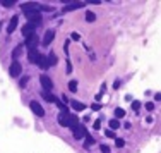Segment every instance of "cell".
<instances>
[{"label": "cell", "instance_id": "obj_20", "mask_svg": "<svg viewBox=\"0 0 161 153\" xmlns=\"http://www.w3.org/2000/svg\"><path fill=\"white\" fill-rule=\"evenodd\" d=\"M118 127H120V122H118L117 119H112V120H110V129H118Z\"/></svg>", "mask_w": 161, "mask_h": 153}, {"label": "cell", "instance_id": "obj_9", "mask_svg": "<svg viewBox=\"0 0 161 153\" xmlns=\"http://www.w3.org/2000/svg\"><path fill=\"white\" fill-rule=\"evenodd\" d=\"M53 38H55V31H53V29H48L46 35H45V38H43V45H45V47H46V45H50L53 41Z\"/></svg>", "mask_w": 161, "mask_h": 153}, {"label": "cell", "instance_id": "obj_3", "mask_svg": "<svg viewBox=\"0 0 161 153\" xmlns=\"http://www.w3.org/2000/svg\"><path fill=\"white\" fill-rule=\"evenodd\" d=\"M29 107H31V110H33V112H35V114L38 115V117H45V109H43L41 105H39L38 101L33 100V101L29 103Z\"/></svg>", "mask_w": 161, "mask_h": 153}, {"label": "cell", "instance_id": "obj_2", "mask_svg": "<svg viewBox=\"0 0 161 153\" xmlns=\"http://www.w3.org/2000/svg\"><path fill=\"white\" fill-rule=\"evenodd\" d=\"M39 83H41V86H43L45 91H52V90H53V83H52V79L48 78V76L41 74V78H39Z\"/></svg>", "mask_w": 161, "mask_h": 153}, {"label": "cell", "instance_id": "obj_31", "mask_svg": "<svg viewBox=\"0 0 161 153\" xmlns=\"http://www.w3.org/2000/svg\"><path fill=\"white\" fill-rule=\"evenodd\" d=\"M93 127H94V129H100V127H101V120H96V122H94V126H93Z\"/></svg>", "mask_w": 161, "mask_h": 153}, {"label": "cell", "instance_id": "obj_30", "mask_svg": "<svg viewBox=\"0 0 161 153\" xmlns=\"http://www.w3.org/2000/svg\"><path fill=\"white\" fill-rule=\"evenodd\" d=\"M104 134L108 136V138H115V134H113V131H112V129H108V131L104 132Z\"/></svg>", "mask_w": 161, "mask_h": 153}, {"label": "cell", "instance_id": "obj_13", "mask_svg": "<svg viewBox=\"0 0 161 153\" xmlns=\"http://www.w3.org/2000/svg\"><path fill=\"white\" fill-rule=\"evenodd\" d=\"M70 107H72L75 112H81V110L86 109V105H84V103H81V101H77V100H72V101H70Z\"/></svg>", "mask_w": 161, "mask_h": 153}, {"label": "cell", "instance_id": "obj_12", "mask_svg": "<svg viewBox=\"0 0 161 153\" xmlns=\"http://www.w3.org/2000/svg\"><path fill=\"white\" fill-rule=\"evenodd\" d=\"M41 96H43L46 101H50V103H55V101H57V96L52 95L50 91H45V90H43V93H41Z\"/></svg>", "mask_w": 161, "mask_h": 153}, {"label": "cell", "instance_id": "obj_14", "mask_svg": "<svg viewBox=\"0 0 161 153\" xmlns=\"http://www.w3.org/2000/svg\"><path fill=\"white\" fill-rule=\"evenodd\" d=\"M36 66H39L41 69L46 71V69H48V60H46V57H43V55H41V57H39V62L36 64Z\"/></svg>", "mask_w": 161, "mask_h": 153}, {"label": "cell", "instance_id": "obj_5", "mask_svg": "<svg viewBox=\"0 0 161 153\" xmlns=\"http://www.w3.org/2000/svg\"><path fill=\"white\" fill-rule=\"evenodd\" d=\"M38 43H39V40H38V36L36 35H31V36H27L26 38V47L29 48V50H36Z\"/></svg>", "mask_w": 161, "mask_h": 153}, {"label": "cell", "instance_id": "obj_19", "mask_svg": "<svg viewBox=\"0 0 161 153\" xmlns=\"http://www.w3.org/2000/svg\"><path fill=\"white\" fill-rule=\"evenodd\" d=\"M21 53H22V47H16L14 48V52H12V57L17 60V59L21 57Z\"/></svg>", "mask_w": 161, "mask_h": 153}, {"label": "cell", "instance_id": "obj_27", "mask_svg": "<svg viewBox=\"0 0 161 153\" xmlns=\"http://www.w3.org/2000/svg\"><path fill=\"white\" fill-rule=\"evenodd\" d=\"M146 109H148L149 112H152V110H154V103H152V101H149V103H146Z\"/></svg>", "mask_w": 161, "mask_h": 153}, {"label": "cell", "instance_id": "obj_10", "mask_svg": "<svg viewBox=\"0 0 161 153\" xmlns=\"http://www.w3.org/2000/svg\"><path fill=\"white\" fill-rule=\"evenodd\" d=\"M39 57H41V53H39V52H36V50H29V55H27L29 62H33V64H38V62H39Z\"/></svg>", "mask_w": 161, "mask_h": 153}, {"label": "cell", "instance_id": "obj_24", "mask_svg": "<svg viewBox=\"0 0 161 153\" xmlns=\"http://www.w3.org/2000/svg\"><path fill=\"white\" fill-rule=\"evenodd\" d=\"M70 40H72V41H79L81 36H79V33H72V35H70Z\"/></svg>", "mask_w": 161, "mask_h": 153}, {"label": "cell", "instance_id": "obj_25", "mask_svg": "<svg viewBox=\"0 0 161 153\" xmlns=\"http://www.w3.org/2000/svg\"><path fill=\"white\" fill-rule=\"evenodd\" d=\"M132 109H134L135 112H137V110L141 109V103H139V101H135V100H134V101H132Z\"/></svg>", "mask_w": 161, "mask_h": 153}, {"label": "cell", "instance_id": "obj_4", "mask_svg": "<svg viewBox=\"0 0 161 153\" xmlns=\"http://www.w3.org/2000/svg\"><path fill=\"white\" fill-rule=\"evenodd\" d=\"M22 72V66L19 64V62H14L12 66L9 67V74L12 76V78H17V76H21Z\"/></svg>", "mask_w": 161, "mask_h": 153}, {"label": "cell", "instance_id": "obj_29", "mask_svg": "<svg viewBox=\"0 0 161 153\" xmlns=\"http://www.w3.org/2000/svg\"><path fill=\"white\" fill-rule=\"evenodd\" d=\"M91 109H93V110H100V109H101V103H93Z\"/></svg>", "mask_w": 161, "mask_h": 153}, {"label": "cell", "instance_id": "obj_33", "mask_svg": "<svg viewBox=\"0 0 161 153\" xmlns=\"http://www.w3.org/2000/svg\"><path fill=\"white\" fill-rule=\"evenodd\" d=\"M27 79H29V78H22V79H21V86H26V83H27Z\"/></svg>", "mask_w": 161, "mask_h": 153}, {"label": "cell", "instance_id": "obj_6", "mask_svg": "<svg viewBox=\"0 0 161 153\" xmlns=\"http://www.w3.org/2000/svg\"><path fill=\"white\" fill-rule=\"evenodd\" d=\"M17 24H19V17H17V16H14V17L10 19L9 26H7V33H9V35H12L14 31H16V28H17Z\"/></svg>", "mask_w": 161, "mask_h": 153}, {"label": "cell", "instance_id": "obj_18", "mask_svg": "<svg viewBox=\"0 0 161 153\" xmlns=\"http://www.w3.org/2000/svg\"><path fill=\"white\" fill-rule=\"evenodd\" d=\"M77 120H79V119L75 117V115H69V127H75L79 124Z\"/></svg>", "mask_w": 161, "mask_h": 153}, {"label": "cell", "instance_id": "obj_28", "mask_svg": "<svg viewBox=\"0 0 161 153\" xmlns=\"http://www.w3.org/2000/svg\"><path fill=\"white\" fill-rule=\"evenodd\" d=\"M67 72H69V74L72 72V62L70 60H67Z\"/></svg>", "mask_w": 161, "mask_h": 153}, {"label": "cell", "instance_id": "obj_21", "mask_svg": "<svg viewBox=\"0 0 161 153\" xmlns=\"http://www.w3.org/2000/svg\"><path fill=\"white\" fill-rule=\"evenodd\" d=\"M69 90H70L72 93H75V91H77V83H75L74 79H72V81H69Z\"/></svg>", "mask_w": 161, "mask_h": 153}, {"label": "cell", "instance_id": "obj_11", "mask_svg": "<svg viewBox=\"0 0 161 153\" xmlns=\"http://www.w3.org/2000/svg\"><path fill=\"white\" fill-rule=\"evenodd\" d=\"M58 124H60V126H64V127H67L69 126V114H65V112H62L60 115H58Z\"/></svg>", "mask_w": 161, "mask_h": 153}, {"label": "cell", "instance_id": "obj_32", "mask_svg": "<svg viewBox=\"0 0 161 153\" xmlns=\"http://www.w3.org/2000/svg\"><path fill=\"white\" fill-rule=\"evenodd\" d=\"M16 2H4V7H12Z\"/></svg>", "mask_w": 161, "mask_h": 153}, {"label": "cell", "instance_id": "obj_15", "mask_svg": "<svg viewBox=\"0 0 161 153\" xmlns=\"http://www.w3.org/2000/svg\"><path fill=\"white\" fill-rule=\"evenodd\" d=\"M46 60H48V67L55 66V64H57V57H55V53H50V55L46 57Z\"/></svg>", "mask_w": 161, "mask_h": 153}, {"label": "cell", "instance_id": "obj_26", "mask_svg": "<svg viewBox=\"0 0 161 153\" xmlns=\"http://www.w3.org/2000/svg\"><path fill=\"white\" fill-rule=\"evenodd\" d=\"M100 148H101V151H103V153H110V151H112V150H110V146H106V144H101Z\"/></svg>", "mask_w": 161, "mask_h": 153}, {"label": "cell", "instance_id": "obj_7", "mask_svg": "<svg viewBox=\"0 0 161 153\" xmlns=\"http://www.w3.org/2000/svg\"><path fill=\"white\" fill-rule=\"evenodd\" d=\"M84 2H74V4H69L64 7V12H70V10H75V9H81V7H84Z\"/></svg>", "mask_w": 161, "mask_h": 153}, {"label": "cell", "instance_id": "obj_17", "mask_svg": "<svg viewBox=\"0 0 161 153\" xmlns=\"http://www.w3.org/2000/svg\"><path fill=\"white\" fill-rule=\"evenodd\" d=\"M86 21L87 22H94L96 21V14L91 12V10H87V12H86Z\"/></svg>", "mask_w": 161, "mask_h": 153}, {"label": "cell", "instance_id": "obj_1", "mask_svg": "<svg viewBox=\"0 0 161 153\" xmlns=\"http://www.w3.org/2000/svg\"><path fill=\"white\" fill-rule=\"evenodd\" d=\"M72 131H74V138L75 140H81V138H84V136L87 134L86 126H82V124H77L75 127H72Z\"/></svg>", "mask_w": 161, "mask_h": 153}, {"label": "cell", "instance_id": "obj_8", "mask_svg": "<svg viewBox=\"0 0 161 153\" xmlns=\"http://www.w3.org/2000/svg\"><path fill=\"white\" fill-rule=\"evenodd\" d=\"M35 28L36 26H33V24H29V22H27V24H24V26H22V35L26 36H31V35H35Z\"/></svg>", "mask_w": 161, "mask_h": 153}, {"label": "cell", "instance_id": "obj_16", "mask_svg": "<svg viewBox=\"0 0 161 153\" xmlns=\"http://www.w3.org/2000/svg\"><path fill=\"white\" fill-rule=\"evenodd\" d=\"M94 144V138L93 136H89V134H86V143H84V148H89V146H93Z\"/></svg>", "mask_w": 161, "mask_h": 153}, {"label": "cell", "instance_id": "obj_22", "mask_svg": "<svg viewBox=\"0 0 161 153\" xmlns=\"http://www.w3.org/2000/svg\"><path fill=\"white\" fill-rule=\"evenodd\" d=\"M123 115H125V110L123 109H115V117L117 119H122Z\"/></svg>", "mask_w": 161, "mask_h": 153}, {"label": "cell", "instance_id": "obj_23", "mask_svg": "<svg viewBox=\"0 0 161 153\" xmlns=\"http://www.w3.org/2000/svg\"><path fill=\"white\" fill-rule=\"evenodd\" d=\"M115 146H117V148H123V146H125V141H123L122 138H117V140H115Z\"/></svg>", "mask_w": 161, "mask_h": 153}]
</instances>
